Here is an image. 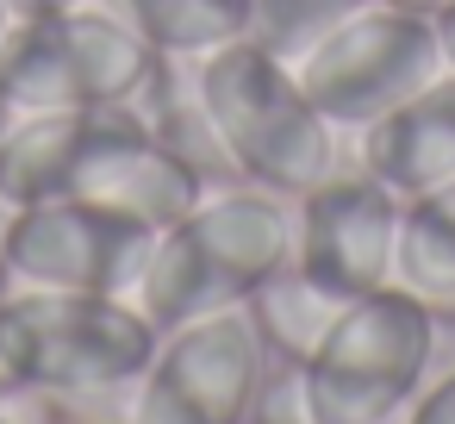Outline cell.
<instances>
[{"mask_svg":"<svg viewBox=\"0 0 455 424\" xmlns=\"http://www.w3.org/2000/svg\"><path fill=\"white\" fill-rule=\"evenodd\" d=\"M287 256H293V200L250 181H225L206 188V200L188 219L156 231V250L132 300L156 331H175L188 318L250 306V293Z\"/></svg>","mask_w":455,"mask_h":424,"instance_id":"6da1fadb","label":"cell"},{"mask_svg":"<svg viewBox=\"0 0 455 424\" xmlns=\"http://www.w3.org/2000/svg\"><path fill=\"white\" fill-rule=\"evenodd\" d=\"M194 88L237 181L299 200L337 169V125L312 107L293 63L262 38H237L225 51L194 57Z\"/></svg>","mask_w":455,"mask_h":424,"instance_id":"7a4b0ae2","label":"cell"},{"mask_svg":"<svg viewBox=\"0 0 455 424\" xmlns=\"http://www.w3.org/2000/svg\"><path fill=\"white\" fill-rule=\"evenodd\" d=\"M156 324L132 293H63V287H7L0 293V368L7 387L88 399L132 387L156 356Z\"/></svg>","mask_w":455,"mask_h":424,"instance_id":"3957f363","label":"cell"},{"mask_svg":"<svg viewBox=\"0 0 455 424\" xmlns=\"http://www.w3.org/2000/svg\"><path fill=\"white\" fill-rule=\"evenodd\" d=\"M156 51L100 0L13 20L0 44V119L7 113H88V107H138L156 76Z\"/></svg>","mask_w":455,"mask_h":424,"instance_id":"277c9868","label":"cell"},{"mask_svg":"<svg viewBox=\"0 0 455 424\" xmlns=\"http://www.w3.org/2000/svg\"><path fill=\"white\" fill-rule=\"evenodd\" d=\"M430 349H436V318L405 287L343 300L331 331L306 356V387H312L318 424H387V418H399L424 387Z\"/></svg>","mask_w":455,"mask_h":424,"instance_id":"5b68a950","label":"cell"},{"mask_svg":"<svg viewBox=\"0 0 455 424\" xmlns=\"http://www.w3.org/2000/svg\"><path fill=\"white\" fill-rule=\"evenodd\" d=\"M443 69L449 63L436 44V20L405 13L393 0H368L362 13L337 20L324 38H312L293 57L299 88L337 132H362V125L387 119L399 100H411Z\"/></svg>","mask_w":455,"mask_h":424,"instance_id":"8992f818","label":"cell"},{"mask_svg":"<svg viewBox=\"0 0 455 424\" xmlns=\"http://www.w3.org/2000/svg\"><path fill=\"white\" fill-rule=\"evenodd\" d=\"M262 368H268V343L250 306L188 318L156 337L150 368L132 380L125 424H243Z\"/></svg>","mask_w":455,"mask_h":424,"instance_id":"52a82bcc","label":"cell"},{"mask_svg":"<svg viewBox=\"0 0 455 424\" xmlns=\"http://www.w3.org/2000/svg\"><path fill=\"white\" fill-rule=\"evenodd\" d=\"M399 219L405 200L368 175L362 163H337L318 188L293 200V268L324 287L331 300H362L393 287V256H399Z\"/></svg>","mask_w":455,"mask_h":424,"instance_id":"ba28073f","label":"cell"},{"mask_svg":"<svg viewBox=\"0 0 455 424\" xmlns=\"http://www.w3.org/2000/svg\"><path fill=\"white\" fill-rule=\"evenodd\" d=\"M150 250H156V231H144L94 200H76V194L13 206V225H7V262H13L20 287L132 293Z\"/></svg>","mask_w":455,"mask_h":424,"instance_id":"9c48e42d","label":"cell"},{"mask_svg":"<svg viewBox=\"0 0 455 424\" xmlns=\"http://www.w3.org/2000/svg\"><path fill=\"white\" fill-rule=\"evenodd\" d=\"M206 188L212 181L188 156H175L144 125L138 107H113L100 119V132L88 138L76 175H69V194L76 200H94V206L144 225V231H169L175 219H188L206 200Z\"/></svg>","mask_w":455,"mask_h":424,"instance_id":"30bf717a","label":"cell"},{"mask_svg":"<svg viewBox=\"0 0 455 424\" xmlns=\"http://www.w3.org/2000/svg\"><path fill=\"white\" fill-rule=\"evenodd\" d=\"M355 163L380 175L399 200H424L455 175V69L430 76L387 119L355 132Z\"/></svg>","mask_w":455,"mask_h":424,"instance_id":"8fae6325","label":"cell"},{"mask_svg":"<svg viewBox=\"0 0 455 424\" xmlns=\"http://www.w3.org/2000/svg\"><path fill=\"white\" fill-rule=\"evenodd\" d=\"M113 107H88V113H7L0 119V200L7 206H32V200H57L69 194V175L88 150V138L100 132Z\"/></svg>","mask_w":455,"mask_h":424,"instance_id":"7c38bea8","label":"cell"},{"mask_svg":"<svg viewBox=\"0 0 455 424\" xmlns=\"http://www.w3.org/2000/svg\"><path fill=\"white\" fill-rule=\"evenodd\" d=\"M100 7L119 13L156 57H181V63L225 51L256 26V0H100Z\"/></svg>","mask_w":455,"mask_h":424,"instance_id":"4fadbf2b","label":"cell"},{"mask_svg":"<svg viewBox=\"0 0 455 424\" xmlns=\"http://www.w3.org/2000/svg\"><path fill=\"white\" fill-rule=\"evenodd\" d=\"M138 113H144V125H150L175 156H188L206 181H237V169H231V156H225V144H219V132H212V119H206V100H200V88H194V63L163 57L156 76H150V88L138 94Z\"/></svg>","mask_w":455,"mask_h":424,"instance_id":"5bb4252c","label":"cell"},{"mask_svg":"<svg viewBox=\"0 0 455 424\" xmlns=\"http://www.w3.org/2000/svg\"><path fill=\"white\" fill-rule=\"evenodd\" d=\"M343 300H331L324 287H312L293 262H281L256 293H250V312H256V331L268 343V356H287V362H306L318 349V337L331 331Z\"/></svg>","mask_w":455,"mask_h":424,"instance_id":"9a60e30c","label":"cell"},{"mask_svg":"<svg viewBox=\"0 0 455 424\" xmlns=\"http://www.w3.org/2000/svg\"><path fill=\"white\" fill-rule=\"evenodd\" d=\"M393 287H405L436 324H455V231H449L424 200H405L399 256H393Z\"/></svg>","mask_w":455,"mask_h":424,"instance_id":"2e32d148","label":"cell"},{"mask_svg":"<svg viewBox=\"0 0 455 424\" xmlns=\"http://www.w3.org/2000/svg\"><path fill=\"white\" fill-rule=\"evenodd\" d=\"M368 0H256V26H250V38H262L268 51H281L287 63L312 44V38H324L337 20H349V13H362Z\"/></svg>","mask_w":455,"mask_h":424,"instance_id":"e0dca14e","label":"cell"},{"mask_svg":"<svg viewBox=\"0 0 455 424\" xmlns=\"http://www.w3.org/2000/svg\"><path fill=\"white\" fill-rule=\"evenodd\" d=\"M243 424H318V405H312V387H306V362H287V356H268L250 405H243Z\"/></svg>","mask_w":455,"mask_h":424,"instance_id":"ac0fdd59","label":"cell"},{"mask_svg":"<svg viewBox=\"0 0 455 424\" xmlns=\"http://www.w3.org/2000/svg\"><path fill=\"white\" fill-rule=\"evenodd\" d=\"M405 424H455V368L436 387H418V399L405 405Z\"/></svg>","mask_w":455,"mask_h":424,"instance_id":"d6986e66","label":"cell"},{"mask_svg":"<svg viewBox=\"0 0 455 424\" xmlns=\"http://www.w3.org/2000/svg\"><path fill=\"white\" fill-rule=\"evenodd\" d=\"M63 7H82V0H7L13 20H44V13H63Z\"/></svg>","mask_w":455,"mask_h":424,"instance_id":"ffe728a7","label":"cell"},{"mask_svg":"<svg viewBox=\"0 0 455 424\" xmlns=\"http://www.w3.org/2000/svg\"><path fill=\"white\" fill-rule=\"evenodd\" d=\"M424 206H430V212H436V219H443L449 231H455V175H449V181H443L436 194H424Z\"/></svg>","mask_w":455,"mask_h":424,"instance_id":"44dd1931","label":"cell"},{"mask_svg":"<svg viewBox=\"0 0 455 424\" xmlns=\"http://www.w3.org/2000/svg\"><path fill=\"white\" fill-rule=\"evenodd\" d=\"M436 44H443V63L455 69V0H449V7L436 13Z\"/></svg>","mask_w":455,"mask_h":424,"instance_id":"7402d4cb","label":"cell"},{"mask_svg":"<svg viewBox=\"0 0 455 424\" xmlns=\"http://www.w3.org/2000/svg\"><path fill=\"white\" fill-rule=\"evenodd\" d=\"M393 7H405V13H424V20H436L449 0H393Z\"/></svg>","mask_w":455,"mask_h":424,"instance_id":"603a6c76","label":"cell"},{"mask_svg":"<svg viewBox=\"0 0 455 424\" xmlns=\"http://www.w3.org/2000/svg\"><path fill=\"white\" fill-rule=\"evenodd\" d=\"M0 424H26V418H20V412L7 405V393H0Z\"/></svg>","mask_w":455,"mask_h":424,"instance_id":"cb8c5ba5","label":"cell"},{"mask_svg":"<svg viewBox=\"0 0 455 424\" xmlns=\"http://www.w3.org/2000/svg\"><path fill=\"white\" fill-rule=\"evenodd\" d=\"M7 26H13V13H7V0H0V44H7Z\"/></svg>","mask_w":455,"mask_h":424,"instance_id":"d4e9b609","label":"cell"},{"mask_svg":"<svg viewBox=\"0 0 455 424\" xmlns=\"http://www.w3.org/2000/svg\"><path fill=\"white\" fill-rule=\"evenodd\" d=\"M51 424H88V418H63V412H57V418H51Z\"/></svg>","mask_w":455,"mask_h":424,"instance_id":"484cf974","label":"cell"}]
</instances>
